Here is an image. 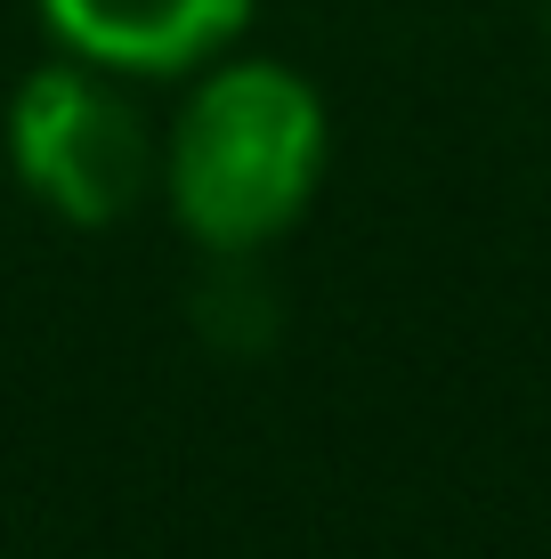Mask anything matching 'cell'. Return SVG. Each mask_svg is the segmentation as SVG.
<instances>
[{
	"label": "cell",
	"instance_id": "obj_3",
	"mask_svg": "<svg viewBox=\"0 0 551 559\" xmlns=\"http://www.w3.org/2000/svg\"><path fill=\"white\" fill-rule=\"evenodd\" d=\"M41 25L106 73H203L252 25V0H41Z\"/></svg>",
	"mask_w": 551,
	"mask_h": 559
},
{
	"label": "cell",
	"instance_id": "obj_2",
	"mask_svg": "<svg viewBox=\"0 0 551 559\" xmlns=\"http://www.w3.org/2000/svg\"><path fill=\"white\" fill-rule=\"evenodd\" d=\"M9 163L41 211L73 227H113L155 179V130L106 66L57 57L9 98Z\"/></svg>",
	"mask_w": 551,
	"mask_h": 559
},
{
	"label": "cell",
	"instance_id": "obj_1",
	"mask_svg": "<svg viewBox=\"0 0 551 559\" xmlns=\"http://www.w3.org/2000/svg\"><path fill=\"white\" fill-rule=\"evenodd\" d=\"M325 179V98L276 57H212L163 146L179 227L219 260L260 252Z\"/></svg>",
	"mask_w": 551,
	"mask_h": 559
}]
</instances>
